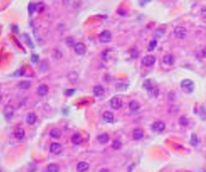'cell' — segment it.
<instances>
[{"label":"cell","instance_id":"1","mask_svg":"<svg viewBox=\"0 0 206 172\" xmlns=\"http://www.w3.org/2000/svg\"><path fill=\"white\" fill-rule=\"evenodd\" d=\"M175 37L178 39H184L187 35V29L183 26H176L173 30Z\"/></svg>","mask_w":206,"mask_h":172},{"label":"cell","instance_id":"2","mask_svg":"<svg viewBox=\"0 0 206 172\" xmlns=\"http://www.w3.org/2000/svg\"><path fill=\"white\" fill-rule=\"evenodd\" d=\"M152 130L154 132H157V133H162L163 131L166 129V125L163 121H155V122L152 124Z\"/></svg>","mask_w":206,"mask_h":172},{"label":"cell","instance_id":"3","mask_svg":"<svg viewBox=\"0 0 206 172\" xmlns=\"http://www.w3.org/2000/svg\"><path fill=\"white\" fill-rule=\"evenodd\" d=\"M155 62H156V57H155L154 55H151V54L146 55V57H144V59L142 60V65L146 67H153V65H155Z\"/></svg>","mask_w":206,"mask_h":172},{"label":"cell","instance_id":"4","mask_svg":"<svg viewBox=\"0 0 206 172\" xmlns=\"http://www.w3.org/2000/svg\"><path fill=\"white\" fill-rule=\"evenodd\" d=\"M73 50H75V52L78 55H83L86 52V47L85 44H83V42H77L75 44V46H73Z\"/></svg>","mask_w":206,"mask_h":172},{"label":"cell","instance_id":"5","mask_svg":"<svg viewBox=\"0 0 206 172\" xmlns=\"http://www.w3.org/2000/svg\"><path fill=\"white\" fill-rule=\"evenodd\" d=\"M99 39L102 42H110L112 40V33L110 30H104L99 34Z\"/></svg>","mask_w":206,"mask_h":172},{"label":"cell","instance_id":"6","mask_svg":"<svg viewBox=\"0 0 206 172\" xmlns=\"http://www.w3.org/2000/svg\"><path fill=\"white\" fill-rule=\"evenodd\" d=\"M122 100L119 97H114L111 99L110 101V106L114 110H119L121 107H122Z\"/></svg>","mask_w":206,"mask_h":172},{"label":"cell","instance_id":"7","mask_svg":"<svg viewBox=\"0 0 206 172\" xmlns=\"http://www.w3.org/2000/svg\"><path fill=\"white\" fill-rule=\"evenodd\" d=\"M49 150H50V152H52V154H55V155H57V154H59L62 151V146L60 145L59 143L54 142V143H52V145H50Z\"/></svg>","mask_w":206,"mask_h":172},{"label":"cell","instance_id":"8","mask_svg":"<svg viewBox=\"0 0 206 172\" xmlns=\"http://www.w3.org/2000/svg\"><path fill=\"white\" fill-rule=\"evenodd\" d=\"M13 135H14V137L17 139V140H22V139L25 137V131H24V129H22V128L15 129L14 132H13Z\"/></svg>","mask_w":206,"mask_h":172},{"label":"cell","instance_id":"9","mask_svg":"<svg viewBox=\"0 0 206 172\" xmlns=\"http://www.w3.org/2000/svg\"><path fill=\"white\" fill-rule=\"evenodd\" d=\"M4 115H5V117H6L7 119H11L12 117H13V115H14V109L12 106H10V105H7V106H5V108H4Z\"/></svg>","mask_w":206,"mask_h":172},{"label":"cell","instance_id":"10","mask_svg":"<svg viewBox=\"0 0 206 172\" xmlns=\"http://www.w3.org/2000/svg\"><path fill=\"white\" fill-rule=\"evenodd\" d=\"M133 138H134V140H141L142 138L144 137V131L142 130V129H140V128H136V129H134V131H133Z\"/></svg>","mask_w":206,"mask_h":172},{"label":"cell","instance_id":"11","mask_svg":"<svg viewBox=\"0 0 206 172\" xmlns=\"http://www.w3.org/2000/svg\"><path fill=\"white\" fill-rule=\"evenodd\" d=\"M88 168H90V165H88V163L85 162V161H82V162L78 163V165H77L78 172H86L88 170Z\"/></svg>","mask_w":206,"mask_h":172},{"label":"cell","instance_id":"12","mask_svg":"<svg viewBox=\"0 0 206 172\" xmlns=\"http://www.w3.org/2000/svg\"><path fill=\"white\" fill-rule=\"evenodd\" d=\"M47 93H48V87L46 85L42 84L37 88V94H38V96H40V97H44L45 95H47Z\"/></svg>","mask_w":206,"mask_h":172},{"label":"cell","instance_id":"13","mask_svg":"<svg viewBox=\"0 0 206 172\" xmlns=\"http://www.w3.org/2000/svg\"><path fill=\"white\" fill-rule=\"evenodd\" d=\"M37 121V117L36 115H35L34 113H28L26 116V123L28 124V125H33V124H35V122Z\"/></svg>","mask_w":206,"mask_h":172},{"label":"cell","instance_id":"14","mask_svg":"<svg viewBox=\"0 0 206 172\" xmlns=\"http://www.w3.org/2000/svg\"><path fill=\"white\" fill-rule=\"evenodd\" d=\"M93 92H94V95H95L96 97H102V96L105 94V89H104V87H102V86L98 85L94 88Z\"/></svg>","mask_w":206,"mask_h":172},{"label":"cell","instance_id":"15","mask_svg":"<svg viewBox=\"0 0 206 172\" xmlns=\"http://www.w3.org/2000/svg\"><path fill=\"white\" fill-rule=\"evenodd\" d=\"M114 114L110 112V111H106L105 113L103 114V119L108 123H112L114 121Z\"/></svg>","mask_w":206,"mask_h":172},{"label":"cell","instance_id":"16","mask_svg":"<svg viewBox=\"0 0 206 172\" xmlns=\"http://www.w3.org/2000/svg\"><path fill=\"white\" fill-rule=\"evenodd\" d=\"M175 62V59L174 57H173L172 54H166L163 57V62L165 65H172L173 64H174Z\"/></svg>","mask_w":206,"mask_h":172},{"label":"cell","instance_id":"17","mask_svg":"<svg viewBox=\"0 0 206 172\" xmlns=\"http://www.w3.org/2000/svg\"><path fill=\"white\" fill-rule=\"evenodd\" d=\"M72 142L75 144V145H80L81 143L83 142V137L81 136V134L75 133L72 136Z\"/></svg>","mask_w":206,"mask_h":172},{"label":"cell","instance_id":"18","mask_svg":"<svg viewBox=\"0 0 206 172\" xmlns=\"http://www.w3.org/2000/svg\"><path fill=\"white\" fill-rule=\"evenodd\" d=\"M181 88L183 89V90H187V89H191L193 87V82L191 80H183L181 82Z\"/></svg>","mask_w":206,"mask_h":172},{"label":"cell","instance_id":"19","mask_svg":"<svg viewBox=\"0 0 206 172\" xmlns=\"http://www.w3.org/2000/svg\"><path fill=\"white\" fill-rule=\"evenodd\" d=\"M110 140V137L107 133H104V134H101V135L98 136V141L100 142L101 144H107Z\"/></svg>","mask_w":206,"mask_h":172},{"label":"cell","instance_id":"20","mask_svg":"<svg viewBox=\"0 0 206 172\" xmlns=\"http://www.w3.org/2000/svg\"><path fill=\"white\" fill-rule=\"evenodd\" d=\"M78 79V75L77 72H70L67 74V80L72 83H77Z\"/></svg>","mask_w":206,"mask_h":172},{"label":"cell","instance_id":"21","mask_svg":"<svg viewBox=\"0 0 206 172\" xmlns=\"http://www.w3.org/2000/svg\"><path fill=\"white\" fill-rule=\"evenodd\" d=\"M46 172H59V167H58L57 164L50 163V164H48V165H47Z\"/></svg>","mask_w":206,"mask_h":172},{"label":"cell","instance_id":"22","mask_svg":"<svg viewBox=\"0 0 206 172\" xmlns=\"http://www.w3.org/2000/svg\"><path fill=\"white\" fill-rule=\"evenodd\" d=\"M49 135L52 138H54V139H59L60 136H62V132H60L59 129H52V131L49 132Z\"/></svg>","mask_w":206,"mask_h":172},{"label":"cell","instance_id":"23","mask_svg":"<svg viewBox=\"0 0 206 172\" xmlns=\"http://www.w3.org/2000/svg\"><path fill=\"white\" fill-rule=\"evenodd\" d=\"M18 87L22 90H27L31 87V82L30 81H21L18 83Z\"/></svg>","mask_w":206,"mask_h":172},{"label":"cell","instance_id":"24","mask_svg":"<svg viewBox=\"0 0 206 172\" xmlns=\"http://www.w3.org/2000/svg\"><path fill=\"white\" fill-rule=\"evenodd\" d=\"M129 108L131 111H138L140 109V104L139 102H137V101H131V102L129 103Z\"/></svg>","mask_w":206,"mask_h":172},{"label":"cell","instance_id":"25","mask_svg":"<svg viewBox=\"0 0 206 172\" xmlns=\"http://www.w3.org/2000/svg\"><path fill=\"white\" fill-rule=\"evenodd\" d=\"M179 124H180V126H182V127H186V126H188L189 121H188L186 116H181V117L179 118Z\"/></svg>","mask_w":206,"mask_h":172},{"label":"cell","instance_id":"26","mask_svg":"<svg viewBox=\"0 0 206 172\" xmlns=\"http://www.w3.org/2000/svg\"><path fill=\"white\" fill-rule=\"evenodd\" d=\"M52 57H54L55 60H60L62 57V52H60L59 49H53V52H52Z\"/></svg>","mask_w":206,"mask_h":172},{"label":"cell","instance_id":"27","mask_svg":"<svg viewBox=\"0 0 206 172\" xmlns=\"http://www.w3.org/2000/svg\"><path fill=\"white\" fill-rule=\"evenodd\" d=\"M143 87H144L145 89H146V90L148 91V92H149V91H151L152 89H153V86H152V82H151L150 80H146V81H145L144 84H143Z\"/></svg>","mask_w":206,"mask_h":172},{"label":"cell","instance_id":"28","mask_svg":"<svg viewBox=\"0 0 206 172\" xmlns=\"http://www.w3.org/2000/svg\"><path fill=\"white\" fill-rule=\"evenodd\" d=\"M121 147H122V143L120 140H115L112 143V148H113L114 150H119Z\"/></svg>","mask_w":206,"mask_h":172},{"label":"cell","instance_id":"29","mask_svg":"<svg viewBox=\"0 0 206 172\" xmlns=\"http://www.w3.org/2000/svg\"><path fill=\"white\" fill-rule=\"evenodd\" d=\"M198 142H199V140H198L197 135H196V134H192V135H191V144L193 146H197Z\"/></svg>","mask_w":206,"mask_h":172},{"label":"cell","instance_id":"30","mask_svg":"<svg viewBox=\"0 0 206 172\" xmlns=\"http://www.w3.org/2000/svg\"><path fill=\"white\" fill-rule=\"evenodd\" d=\"M164 34H165L164 28H158V29H156V31H155V35H156L157 37H162Z\"/></svg>","mask_w":206,"mask_h":172},{"label":"cell","instance_id":"31","mask_svg":"<svg viewBox=\"0 0 206 172\" xmlns=\"http://www.w3.org/2000/svg\"><path fill=\"white\" fill-rule=\"evenodd\" d=\"M40 70L41 72H45V70H47L48 69V62H46V60H43L42 62V65H40Z\"/></svg>","mask_w":206,"mask_h":172},{"label":"cell","instance_id":"32","mask_svg":"<svg viewBox=\"0 0 206 172\" xmlns=\"http://www.w3.org/2000/svg\"><path fill=\"white\" fill-rule=\"evenodd\" d=\"M156 45H157V40H152L151 42H150L149 44V46H148V50L149 52H152V50H153L155 47H156Z\"/></svg>","mask_w":206,"mask_h":172},{"label":"cell","instance_id":"33","mask_svg":"<svg viewBox=\"0 0 206 172\" xmlns=\"http://www.w3.org/2000/svg\"><path fill=\"white\" fill-rule=\"evenodd\" d=\"M65 44H67L68 46H75V39L73 38V37H67V39H65Z\"/></svg>","mask_w":206,"mask_h":172},{"label":"cell","instance_id":"34","mask_svg":"<svg viewBox=\"0 0 206 172\" xmlns=\"http://www.w3.org/2000/svg\"><path fill=\"white\" fill-rule=\"evenodd\" d=\"M44 8H45V6H44V4H43L42 2H40V3L36 4V11L42 12L43 10H44Z\"/></svg>","mask_w":206,"mask_h":172},{"label":"cell","instance_id":"35","mask_svg":"<svg viewBox=\"0 0 206 172\" xmlns=\"http://www.w3.org/2000/svg\"><path fill=\"white\" fill-rule=\"evenodd\" d=\"M149 94L152 96V97H157V96H158V90H157V89H155V88H153L151 91H149Z\"/></svg>","mask_w":206,"mask_h":172},{"label":"cell","instance_id":"36","mask_svg":"<svg viewBox=\"0 0 206 172\" xmlns=\"http://www.w3.org/2000/svg\"><path fill=\"white\" fill-rule=\"evenodd\" d=\"M34 10H36V5L33 4V3L29 4V12H30V13H32Z\"/></svg>","mask_w":206,"mask_h":172},{"label":"cell","instance_id":"37","mask_svg":"<svg viewBox=\"0 0 206 172\" xmlns=\"http://www.w3.org/2000/svg\"><path fill=\"white\" fill-rule=\"evenodd\" d=\"M201 16L203 17V18L206 19V7H203V8L201 9Z\"/></svg>","mask_w":206,"mask_h":172},{"label":"cell","instance_id":"38","mask_svg":"<svg viewBox=\"0 0 206 172\" xmlns=\"http://www.w3.org/2000/svg\"><path fill=\"white\" fill-rule=\"evenodd\" d=\"M31 60H32L33 62H37V60H38V57H37L36 54H33V55L31 57Z\"/></svg>","mask_w":206,"mask_h":172},{"label":"cell","instance_id":"39","mask_svg":"<svg viewBox=\"0 0 206 172\" xmlns=\"http://www.w3.org/2000/svg\"><path fill=\"white\" fill-rule=\"evenodd\" d=\"M201 55H202V57H205L206 59V47H204V49L201 50Z\"/></svg>","mask_w":206,"mask_h":172},{"label":"cell","instance_id":"40","mask_svg":"<svg viewBox=\"0 0 206 172\" xmlns=\"http://www.w3.org/2000/svg\"><path fill=\"white\" fill-rule=\"evenodd\" d=\"M73 93H75V91H73V90H68V91H67V92H65V94H67V95H73Z\"/></svg>","mask_w":206,"mask_h":172},{"label":"cell","instance_id":"41","mask_svg":"<svg viewBox=\"0 0 206 172\" xmlns=\"http://www.w3.org/2000/svg\"><path fill=\"white\" fill-rule=\"evenodd\" d=\"M100 172H110V170H109V169H107V168H103V169H101Z\"/></svg>","mask_w":206,"mask_h":172},{"label":"cell","instance_id":"42","mask_svg":"<svg viewBox=\"0 0 206 172\" xmlns=\"http://www.w3.org/2000/svg\"><path fill=\"white\" fill-rule=\"evenodd\" d=\"M2 101V95H1V93H0V102Z\"/></svg>","mask_w":206,"mask_h":172},{"label":"cell","instance_id":"43","mask_svg":"<svg viewBox=\"0 0 206 172\" xmlns=\"http://www.w3.org/2000/svg\"><path fill=\"white\" fill-rule=\"evenodd\" d=\"M0 172H2V171H1V170H0Z\"/></svg>","mask_w":206,"mask_h":172}]
</instances>
